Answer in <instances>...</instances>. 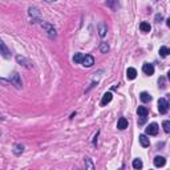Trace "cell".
Returning a JSON list of instances; mask_svg holds the SVG:
<instances>
[{
  "instance_id": "cell-1",
  "label": "cell",
  "mask_w": 170,
  "mask_h": 170,
  "mask_svg": "<svg viewBox=\"0 0 170 170\" xmlns=\"http://www.w3.org/2000/svg\"><path fill=\"white\" fill-rule=\"evenodd\" d=\"M167 110H169V102L165 98H159L158 100V112L161 114H165Z\"/></svg>"
},
{
  "instance_id": "cell-2",
  "label": "cell",
  "mask_w": 170,
  "mask_h": 170,
  "mask_svg": "<svg viewBox=\"0 0 170 170\" xmlns=\"http://www.w3.org/2000/svg\"><path fill=\"white\" fill-rule=\"evenodd\" d=\"M41 27H43V28L47 31V33H48V36H49L51 39H55V37H56V29L53 28V27L51 25V24L43 23V24H41Z\"/></svg>"
},
{
  "instance_id": "cell-3",
  "label": "cell",
  "mask_w": 170,
  "mask_h": 170,
  "mask_svg": "<svg viewBox=\"0 0 170 170\" xmlns=\"http://www.w3.org/2000/svg\"><path fill=\"white\" fill-rule=\"evenodd\" d=\"M145 132H146V134H149V135H156L157 133H158V125H157L156 122H152L150 125H147V128L145 129Z\"/></svg>"
},
{
  "instance_id": "cell-4",
  "label": "cell",
  "mask_w": 170,
  "mask_h": 170,
  "mask_svg": "<svg viewBox=\"0 0 170 170\" xmlns=\"http://www.w3.org/2000/svg\"><path fill=\"white\" fill-rule=\"evenodd\" d=\"M81 64H83L84 66H87V68H90V66L95 64V59H93V56L90 55H85L83 59V61H81Z\"/></svg>"
},
{
  "instance_id": "cell-5",
  "label": "cell",
  "mask_w": 170,
  "mask_h": 170,
  "mask_svg": "<svg viewBox=\"0 0 170 170\" xmlns=\"http://www.w3.org/2000/svg\"><path fill=\"white\" fill-rule=\"evenodd\" d=\"M9 80H11V83L13 84L16 88H19V89L21 88V80H20V76H19L18 73H13V75L11 76V78H9Z\"/></svg>"
},
{
  "instance_id": "cell-6",
  "label": "cell",
  "mask_w": 170,
  "mask_h": 170,
  "mask_svg": "<svg viewBox=\"0 0 170 170\" xmlns=\"http://www.w3.org/2000/svg\"><path fill=\"white\" fill-rule=\"evenodd\" d=\"M142 71H144L145 75L152 76L153 73H154V66H153V64L146 63V64H144V66H142Z\"/></svg>"
},
{
  "instance_id": "cell-7",
  "label": "cell",
  "mask_w": 170,
  "mask_h": 170,
  "mask_svg": "<svg viewBox=\"0 0 170 170\" xmlns=\"http://www.w3.org/2000/svg\"><path fill=\"white\" fill-rule=\"evenodd\" d=\"M112 97H113V96H112V93H110V92L105 93L104 97H102V100H101V107H105L107 104H109L110 101H112Z\"/></svg>"
},
{
  "instance_id": "cell-8",
  "label": "cell",
  "mask_w": 170,
  "mask_h": 170,
  "mask_svg": "<svg viewBox=\"0 0 170 170\" xmlns=\"http://www.w3.org/2000/svg\"><path fill=\"white\" fill-rule=\"evenodd\" d=\"M107 31H108V28H107V24L105 23H98V35L101 36V37H104L105 35H107Z\"/></svg>"
},
{
  "instance_id": "cell-9",
  "label": "cell",
  "mask_w": 170,
  "mask_h": 170,
  "mask_svg": "<svg viewBox=\"0 0 170 170\" xmlns=\"http://www.w3.org/2000/svg\"><path fill=\"white\" fill-rule=\"evenodd\" d=\"M117 128L120 130H124V129H126L128 128V120L125 117H121L120 120H118V122H117Z\"/></svg>"
},
{
  "instance_id": "cell-10",
  "label": "cell",
  "mask_w": 170,
  "mask_h": 170,
  "mask_svg": "<svg viewBox=\"0 0 170 170\" xmlns=\"http://www.w3.org/2000/svg\"><path fill=\"white\" fill-rule=\"evenodd\" d=\"M126 77L129 78V80H134V78L137 77V71H135L134 68H128V71H126Z\"/></svg>"
},
{
  "instance_id": "cell-11",
  "label": "cell",
  "mask_w": 170,
  "mask_h": 170,
  "mask_svg": "<svg viewBox=\"0 0 170 170\" xmlns=\"http://www.w3.org/2000/svg\"><path fill=\"white\" fill-rule=\"evenodd\" d=\"M140 144H141V146H144V147H147L150 145V141H149V138L146 137V134L140 135Z\"/></svg>"
},
{
  "instance_id": "cell-12",
  "label": "cell",
  "mask_w": 170,
  "mask_h": 170,
  "mask_svg": "<svg viewBox=\"0 0 170 170\" xmlns=\"http://www.w3.org/2000/svg\"><path fill=\"white\" fill-rule=\"evenodd\" d=\"M165 158L164 157H161V156H157L156 158H154V166H157V167H162L165 165Z\"/></svg>"
},
{
  "instance_id": "cell-13",
  "label": "cell",
  "mask_w": 170,
  "mask_h": 170,
  "mask_svg": "<svg viewBox=\"0 0 170 170\" xmlns=\"http://www.w3.org/2000/svg\"><path fill=\"white\" fill-rule=\"evenodd\" d=\"M0 47H1V53H3V57L4 59H9V57H11V55H9V51L7 49L6 44H4L3 41L0 43Z\"/></svg>"
},
{
  "instance_id": "cell-14",
  "label": "cell",
  "mask_w": 170,
  "mask_h": 170,
  "mask_svg": "<svg viewBox=\"0 0 170 170\" xmlns=\"http://www.w3.org/2000/svg\"><path fill=\"white\" fill-rule=\"evenodd\" d=\"M140 98H141L142 102H150V101H152V96L147 92H142L141 95H140Z\"/></svg>"
},
{
  "instance_id": "cell-15",
  "label": "cell",
  "mask_w": 170,
  "mask_h": 170,
  "mask_svg": "<svg viewBox=\"0 0 170 170\" xmlns=\"http://www.w3.org/2000/svg\"><path fill=\"white\" fill-rule=\"evenodd\" d=\"M137 113H138L140 117H147V114H149V110H147L145 107H138V109H137Z\"/></svg>"
},
{
  "instance_id": "cell-16",
  "label": "cell",
  "mask_w": 170,
  "mask_h": 170,
  "mask_svg": "<svg viewBox=\"0 0 170 170\" xmlns=\"http://www.w3.org/2000/svg\"><path fill=\"white\" fill-rule=\"evenodd\" d=\"M107 6L116 11L118 8V0H107Z\"/></svg>"
},
{
  "instance_id": "cell-17",
  "label": "cell",
  "mask_w": 170,
  "mask_h": 170,
  "mask_svg": "<svg viewBox=\"0 0 170 170\" xmlns=\"http://www.w3.org/2000/svg\"><path fill=\"white\" fill-rule=\"evenodd\" d=\"M140 29H141L142 32H150L152 27H150L149 23H146V21H142V23L140 24Z\"/></svg>"
},
{
  "instance_id": "cell-18",
  "label": "cell",
  "mask_w": 170,
  "mask_h": 170,
  "mask_svg": "<svg viewBox=\"0 0 170 170\" xmlns=\"http://www.w3.org/2000/svg\"><path fill=\"white\" fill-rule=\"evenodd\" d=\"M23 152H24V146H23V145H20V144H16V145H15L13 153L16 154V156H20Z\"/></svg>"
},
{
  "instance_id": "cell-19",
  "label": "cell",
  "mask_w": 170,
  "mask_h": 170,
  "mask_svg": "<svg viewBox=\"0 0 170 170\" xmlns=\"http://www.w3.org/2000/svg\"><path fill=\"white\" fill-rule=\"evenodd\" d=\"M159 55H161L162 57L169 56L170 55V48H167V47H161V48H159Z\"/></svg>"
},
{
  "instance_id": "cell-20",
  "label": "cell",
  "mask_w": 170,
  "mask_h": 170,
  "mask_svg": "<svg viewBox=\"0 0 170 170\" xmlns=\"http://www.w3.org/2000/svg\"><path fill=\"white\" fill-rule=\"evenodd\" d=\"M16 60H18V63L20 64V65H24V66H27V68L29 66V65H28L29 63H28V61H27L24 57H21V56H18V57H16Z\"/></svg>"
},
{
  "instance_id": "cell-21",
  "label": "cell",
  "mask_w": 170,
  "mask_h": 170,
  "mask_svg": "<svg viewBox=\"0 0 170 170\" xmlns=\"http://www.w3.org/2000/svg\"><path fill=\"white\" fill-rule=\"evenodd\" d=\"M133 167L134 169H142V161L140 158H135L133 161Z\"/></svg>"
},
{
  "instance_id": "cell-22",
  "label": "cell",
  "mask_w": 170,
  "mask_h": 170,
  "mask_svg": "<svg viewBox=\"0 0 170 170\" xmlns=\"http://www.w3.org/2000/svg\"><path fill=\"white\" fill-rule=\"evenodd\" d=\"M84 56H85V55H83V53H76L75 57H73V61H75L76 64L81 63V61H83V59H84Z\"/></svg>"
},
{
  "instance_id": "cell-23",
  "label": "cell",
  "mask_w": 170,
  "mask_h": 170,
  "mask_svg": "<svg viewBox=\"0 0 170 170\" xmlns=\"http://www.w3.org/2000/svg\"><path fill=\"white\" fill-rule=\"evenodd\" d=\"M100 51L102 53H107L108 51H109V45H108L107 43H101V45H100Z\"/></svg>"
},
{
  "instance_id": "cell-24",
  "label": "cell",
  "mask_w": 170,
  "mask_h": 170,
  "mask_svg": "<svg viewBox=\"0 0 170 170\" xmlns=\"http://www.w3.org/2000/svg\"><path fill=\"white\" fill-rule=\"evenodd\" d=\"M162 128L166 133H170V121H164L162 122Z\"/></svg>"
},
{
  "instance_id": "cell-25",
  "label": "cell",
  "mask_w": 170,
  "mask_h": 170,
  "mask_svg": "<svg viewBox=\"0 0 170 170\" xmlns=\"http://www.w3.org/2000/svg\"><path fill=\"white\" fill-rule=\"evenodd\" d=\"M29 15H31V16H39L37 8H35V7H31V8H29Z\"/></svg>"
},
{
  "instance_id": "cell-26",
  "label": "cell",
  "mask_w": 170,
  "mask_h": 170,
  "mask_svg": "<svg viewBox=\"0 0 170 170\" xmlns=\"http://www.w3.org/2000/svg\"><path fill=\"white\" fill-rule=\"evenodd\" d=\"M146 118H147V117H141V118H140L138 125H144V124H145V121H146Z\"/></svg>"
},
{
  "instance_id": "cell-27",
  "label": "cell",
  "mask_w": 170,
  "mask_h": 170,
  "mask_svg": "<svg viewBox=\"0 0 170 170\" xmlns=\"http://www.w3.org/2000/svg\"><path fill=\"white\" fill-rule=\"evenodd\" d=\"M162 20V15H156V21H157V23H159V21H161Z\"/></svg>"
},
{
  "instance_id": "cell-28",
  "label": "cell",
  "mask_w": 170,
  "mask_h": 170,
  "mask_svg": "<svg viewBox=\"0 0 170 170\" xmlns=\"http://www.w3.org/2000/svg\"><path fill=\"white\" fill-rule=\"evenodd\" d=\"M158 84H161V88H165V85H164V78H159V80H158Z\"/></svg>"
},
{
  "instance_id": "cell-29",
  "label": "cell",
  "mask_w": 170,
  "mask_h": 170,
  "mask_svg": "<svg viewBox=\"0 0 170 170\" xmlns=\"http://www.w3.org/2000/svg\"><path fill=\"white\" fill-rule=\"evenodd\" d=\"M167 27L170 28V19H167Z\"/></svg>"
},
{
  "instance_id": "cell-30",
  "label": "cell",
  "mask_w": 170,
  "mask_h": 170,
  "mask_svg": "<svg viewBox=\"0 0 170 170\" xmlns=\"http://www.w3.org/2000/svg\"><path fill=\"white\" fill-rule=\"evenodd\" d=\"M44 1H47V3H52L53 0H44Z\"/></svg>"
},
{
  "instance_id": "cell-31",
  "label": "cell",
  "mask_w": 170,
  "mask_h": 170,
  "mask_svg": "<svg viewBox=\"0 0 170 170\" xmlns=\"http://www.w3.org/2000/svg\"><path fill=\"white\" fill-rule=\"evenodd\" d=\"M167 78H169V80H170V71H169V72H167Z\"/></svg>"
},
{
  "instance_id": "cell-32",
  "label": "cell",
  "mask_w": 170,
  "mask_h": 170,
  "mask_svg": "<svg viewBox=\"0 0 170 170\" xmlns=\"http://www.w3.org/2000/svg\"><path fill=\"white\" fill-rule=\"evenodd\" d=\"M53 1H55V0H53Z\"/></svg>"
}]
</instances>
